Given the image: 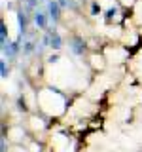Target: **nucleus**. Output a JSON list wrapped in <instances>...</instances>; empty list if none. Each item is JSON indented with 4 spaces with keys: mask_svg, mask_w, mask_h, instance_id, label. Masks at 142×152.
I'll return each instance as SVG.
<instances>
[{
    "mask_svg": "<svg viewBox=\"0 0 142 152\" xmlns=\"http://www.w3.org/2000/svg\"><path fill=\"white\" fill-rule=\"evenodd\" d=\"M15 19H17L19 38L25 40L27 34H28V25H30V21H32V15H28V12L21 6V8H17V12H15Z\"/></svg>",
    "mask_w": 142,
    "mask_h": 152,
    "instance_id": "f257e3e1",
    "label": "nucleus"
},
{
    "mask_svg": "<svg viewBox=\"0 0 142 152\" xmlns=\"http://www.w3.org/2000/svg\"><path fill=\"white\" fill-rule=\"evenodd\" d=\"M46 10H47V15H49L51 25H57L59 19H61V10H63V6L59 4V0H47Z\"/></svg>",
    "mask_w": 142,
    "mask_h": 152,
    "instance_id": "f03ea898",
    "label": "nucleus"
},
{
    "mask_svg": "<svg viewBox=\"0 0 142 152\" xmlns=\"http://www.w3.org/2000/svg\"><path fill=\"white\" fill-rule=\"evenodd\" d=\"M32 23L36 25V28L46 31V28L49 27V15H47V10H42V8L34 10V13H32Z\"/></svg>",
    "mask_w": 142,
    "mask_h": 152,
    "instance_id": "7ed1b4c3",
    "label": "nucleus"
},
{
    "mask_svg": "<svg viewBox=\"0 0 142 152\" xmlns=\"http://www.w3.org/2000/svg\"><path fill=\"white\" fill-rule=\"evenodd\" d=\"M68 48H70V51H72L74 55H83V53H85V42H83V38L78 36V34L70 36Z\"/></svg>",
    "mask_w": 142,
    "mask_h": 152,
    "instance_id": "20e7f679",
    "label": "nucleus"
},
{
    "mask_svg": "<svg viewBox=\"0 0 142 152\" xmlns=\"http://www.w3.org/2000/svg\"><path fill=\"white\" fill-rule=\"evenodd\" d=\"M46 32L49 34V48H51V50H55V51H59L61 48H63V38H61V34L53 28V25L47 27Z\"/></svg>",
    "mask_w": 142,
    "mask_h": 152,
    "instance_id": "39448f33",
    "label": "nucleus"
},
{
    "mask_svg": "<svg viewBox=\"0 0 142 152\" xmlns=\"http://www.w3.org/2000/svg\"><path fill=\"white\" fill-rule=\"evenodd\" d=\"M36 48H38V44L34 40H32L30 36H27L25 40H23V48H21V51H23V55H30L32 51H36Z\"/></svg>",
    "mask_w": 142,
    "mask_h": 152,
    "instance_id": "423d86ee",
    "label": "nucleus"
},
{
    "mask_svg": "<svg viewBox=\"0 0 142 152\" xmlns=\"http://www.w3.org/2000/svg\"><path fill=\"white\" fill-rule=\"evenodd\" d=\"M117 15H120V6H117V4H114V6H110L106 12H104V21L110 23V21H114Z\"/></svg>",
    "mask_w": 142,
    "mask_h": 152,
    "instance_id": "0eeeda50",
    "label": "nucleus"
},
{
    "mask_svg": "<svg viewBox=\"0 0 142 152\" xmlns=\"http://www.w3.org/2000/svg\"><path fill=\"white\" fill-rule=\"evenodd\" d=\"M8 76H9V66H8V63H6V59L2 57V61H0V78L6 80Z\"/></svg>",
    "mask_w": 142,
    "mask_h": 152,
    "instance_id": "6e6552de",
    "label": "nucleus"
},
{
    "mask_svg": "<svg viewBox=\"0 0 142 152\" xmlns=\"http://www.w3.org/2000/svg\"><path fill=\"white\" fill-rule=\"evenodd\" d=\"M9 38H8V28H6V21H0V44H2V42H8Z\"/></svg>",
    "mask_w": 142,
    "mask_h": 152,
    "instance_id": "1a4fd4ad",
    "label": "nucleus"
},
{
    "mask_svg": "<svg viewBox=\"0 0 142 152\" xmlns=\"http://www.w3.org/2000/svg\"><path fill=\"white\" fill-rule=\"evenodd\" d=\"M101 12H102L101 2H99V0H93V2H91V17H99Z\"/></svg>",
    "mask_w": 142,
    "mask_h": 152,
    "instance_id": "9d476101",
    "label": "nucleus"
},
{
    "mask_svg": "<svg viewBox=\"0 0 142 152\" xmlns=\"http://www.w3.org/2000/svg\"><path fill=\"white\" fill-rule=\"evenodd\" d=\"M0 150L8 152V142H6V137H4V135H2V139H0Z\"/></svg>",
    "mask_w": 142,
    "mask_h": 152,
    "instance_id": "9b49d317",
    "label": "nucleus"
},
{
    "mask_svg": "<svg viewBox=\"0 0 142 152\" xmlns=\"http://www.w3.org/2000/svg\"><path fill=\"white\" fill-rule=\"evenodd\" d=\"M47 61H49V63H57V61H59V53H53Z\"/></svg>",
    "mask_w": 142,
    "mask_h": 152,
    "instance_id": "f8f14e48",
    "label": "nucleus"
}]
</instances>
